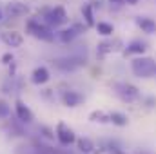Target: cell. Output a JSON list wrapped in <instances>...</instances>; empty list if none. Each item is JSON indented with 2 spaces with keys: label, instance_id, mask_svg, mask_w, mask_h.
Here are the masks:
<instances>
[{
  "label": "cell",
  "instance_id": "obj_1",
  "mask_svg": "<svg viewBox=\"0 0 156 154\" xmlns=\"http://www.w3.org/2000/svg\"><path fill=\"white\" fill-rule=\"evenodd\" d=\"M131 69H133V75L138 78H151L156 75V62L151 56H144L140 54L138 58H134L131 62Z\"/></svg>",
  "mask_w": 156,
  "mask_h": 154
},
{
  "label": "cell",
  "instance_id": "obj_2",
  "mask_svg": "<svg viewBox=\"0 0 156 154\" xmlns=\"http://www.w3.org/2000/svg\"><path fill=\"white\" fill-rule=\"evenodd\" d=\"M27 33L35 38L42 40V42H53L55 40V33L47 26L40 24L38 20H29L27 22Z\"/></svg>",
  "mask_w": 156,
  "mask_h": 154
},
{
  "label": "cell",
  "instance_id": "obj_3",
  "mask_svg": "<svg viewBox=\"0 0 156 154\" xmlns=\"http://www.w3.org/2000/svg\"><path fill=\"white\" fill-rule=\"evenodd\" d=\"M115 89H116L118 96H120L123 102H127V103H133V102L140 100V91H138V87L133 85V83H116Z\"/></svg>",
  "mask_w": 156,
  "mask_h": 154
},
{
  "label": "cell",
  "instance_id": "obj_4",
  "mask_svg": "<svg viewBox=\"0 0 156 154\" xmlns=\"http://www.w3.org/2000/svg\"><path fill=\"white\" fill-rule=\"evenodd\" d=\"M56 138H58V142H60L62 145H66V147L76 142L75 131H73L69 125H66L64 121H60V123L56 125Z\"/></svg>",
  "mask_w": 156,
  "mask_h": 154
},
{
  "label": "cell",
  "instance_id": "obj_5",
  "mask_svg": "<svg viewBox=\"0 0 156 154\" xmlns=\"http://www.w3.org/2000/svg\"><path fill=\"white\" fill-rule=\"evenodd\" d=\"M29 13V5L24 4V2H9L5 5V16L7 18H20V16H26Z\"/></svg>",
  "mask_w": 156,
  "mask_h": 154
},
{
  "label": "cell",
  "instance_id": "obj_6",
  "mask_svg": "<svg viewBox=\"0 0 156 154\" xmlns=\"http://www.w3.org/2000/svg\"><path fill=\"white\" fill-rule=\"evenodd\" d=\"M45 18H47V22L51 24V26H55V27H58V26H64L69 18H67V13H66V9L62 7V5H56V7H53L47 15H45Z\"/></svg>",
  "mask_w": 156,
  "mask_h": 154
},
{
  "label": "cell",
  "instance_id": "obj_7",
  "mask_svg": "<svg viewBox=\"0 0 156 154\" xmlns=\"http://www.w3.org/2000/svg\"><path fill=\"white\" fill-rule=\"evenodd\" d=\"M0 40L7 45V47H20L22 44H24V37H22V33H18V31H4L2 35H0Z\"/></svg>",
  "mask_w": 156,
  "mask_h": 154
},
{
  "label": "cell",
  "instance_id": "obj_8",
  "mask_svg": "<svg viewBox=\"0 0 156 154\" xmlns=\"http://www.w3.org/2000/svg\"><path fill=\"white\" fill-rule=\"evenodd\" d=\"M15 111H16V116H18V120H20L22 123H31V121L35 120L33 111H31L22 100H16V102H15Z\"/></svg>",
  "mask_w": 156,
  "mask_h": 154
},
{
  "label": "cell",
  "instance_id": "obj_9",
  "mask_svg": "<svg viewBox=\"0 0 156 154\" xmlns=\"http://www.w3.org/2000/svg\"><path fill=\"white\" fill-rule=\"evenodd\" d=\"M83 29H85V27H82L80 24H75V26H71L69 29L60 31V40H62L64 44H69V42H73V40L76 38L78 35H82Z\"/></svg>",
  "mask_w": 156,
  "mask_h": 154
},
{
  "label": "cell",
  "instance_id": "obj_10",
  "mask_svg": "<svg viewBox=\"0 0 156 154\" xmlns=\"http://www.w3.org/2000/svg\"><path fill=\"white\" fill-rule=\"evenodd\" d=\"M62 102H64L66 107H78L83 102V96L80 93H76V91H66L62 94Z\"/></svg>",
  "mask_w": 156,
  "mask_h": 154
},
{
  "label": "cell",
  "instance_id": "obj_11",
  "mask_svg": "<svg viewBox=\"0 0 156 154\" xmlns=\"http://www.w3.org/2000/svg\"><path fill=\"white\" fill-rule=\"evenodd\" d=\"M136 24H138V27H140L144 33H147V35H154L156 33V22L153 18H149V16H138V18H136Z\"/></svg>",
  "mask_w": 156,
  "mask_h": 154
},
{
  "label": "cell",
  "instance_id": "obj_12",
  "mask_svg": "<svg viewBox=\"0 0 156 154\" xmlns=\"http://www.w3.org/2000/svg\"><path fill=\"white\" fill-rule=\"evenodd\" d=\"M49 78H51V75H49L47 67H37L33 71V75H31V82L35 85H44V83L49 82Z\"/></svg>",
  "mask_w": 156,
  "mask_h": 154
},
{
  "label": "cell",
  "instance_id": "obj_13",
  "mask_svg": "<svg viewBox=\"0 0 156 154\" xmlns=\"http://www.w3.org/2000/svg\"><path fill=\"white\" fill-rule=\"evenodd\" d=\"M145 44L144 42H140V40H134V42H131L127 47H125V51H123V54L125 56H131V54H144L145 53Z\"/></svg>",
  "mask_w": 156,
  "mask_h": 154
},
{
  "label": "cell",
  "instance_id": "obj_14",
  "mask_svg": "<svg viewBox=\"0 0 156 154\" xmlns=\"http://www.w3.org/2000/svg\"><path fill=\"white\" fill-rule=\"evenodd\" d=\"M116 45H122V42H120V40H116V42H102V44H98L96 53H98V56H104V54H107V53L118 51L120 47H116Z\"/></svg>",
  "mask_w": 156,
  "mask_h": 154
},
{
  "label": "cell",
  "instance_id": "obj_15",
  "mask_svg": "<svg viewBox=\"0 0 156 154\" xmlns=\"http://www.w3.org/2000/svg\"><path fill=\"white\" fill-rule=\"evenodd\" d=\"M82 16H83V20H85V26H87V27L96 26V24H94V15H93V5H91V4H83V5H82Z\"/></svg>",
  "mask_w": 156,
  "mask_h": 154
},
{
  "label": "cell",
  "instance_id": "obj_16",
  "mask_svg": "<svg viewBox=\"0 0 156 154\" xmlns=\"http://www.w3.org/2000/svg\"><path fill=\"white\" fill-rule=\"evenodd\" d=\"M76 145H78V151L83 154H91L93 149H94V142L91 138H80V140H76Z\"/></svg>",
  "mask_w": 156,
  "mask_h": 154
},
{
  "label": "cell",
  "instance_id": "obj_17",
  "mask_svg": "<svg viewBox=\"0 0 156 154\" xmlns=\"http://www.w3.org/2000/svg\"><path fill=\"white\" fill-rule=\"evenodd\" d=\"M109 120H111V123H113V125H116V127H125V125L129 123V118H127V114L118 113V111L111 113V114H109Z\"/></svg>",
  "mask_w": 156,
  "mask_h": 154
},
{
  "label": "cell",
  "instance_id": "obj_18",
  "mask_svg": "<svg viewBox=\"0 0 156 154\" xmlns=\"http://www.w3.org/2000/svg\"><path fill=\"white\" fill-rule=\"evenodd\" d=\"M89 120L94 121V123H109V121H111V120H109V114L104 113V111H93V113L89 114Z\"/></svg>",
  "mask_w": 156,
  "mask_h": 154
},
{
  "label": "cell",
  "instance_id": "obj_19",
  "mask_svg": "<svg viewBox=\"0 0 156 154\" xmlns=\"http://www.w3.org/2000/svg\"><path fill=\"white\" fill-rule=\"evenodd\" d=\"M96 31H98L102 37H111V35L115 33V27H113L111 24H107V22H98V24H96Z\"/></svg>",
  "mask_w": 156,
  "mask_h": 154
},
{
  "label": "cell",
  "instance_id": "obj_20",
  "mask_svg": "<svg viewBox=\"0 0 156 154\" xmlns=\"http://www.w3.org/2000/svg\"><path fill=\"white\" fill-rule=\"evenodd\" d=\"M9 114H11L9 105H7L4 100H0V118H9Z\"/></svg>",
  "mask_w": 156,
  "mask_h": 154
},
{
  "label": "cell",
  "instance_id": "obj_21",
  "mask_svg": "<svg viewBox=\"0 0 156 154\" xmlns=\"http://www.w3.org/2000/svg\"><path fill=\"white\" fill-rule=\"evenodd\" d=\"M13 62V56L9 54V53H5L4 56H2V64H11Z\"/></svg>",
  "mask_w": 156,
  "mask_h": 154
},
{
  "label": "cell",
  "instance_id": "obj_22",
  "mask_svg": "<svg viewBox=\"0 0 156 154\" xmlns=\"http://www.w3.org/2000/svg\"><path fill=\"white\" fill-rule=\"evenodd\" d=\"M138 2H140V0H125V4H127V5H136Z\"/></svg>",
  "mask_w": 156,
  "mask_h": 154
},
{
  "label": "cell",
  "instance_id": "obj_23",
  "mask_svg": "<svg viewBox=\"0 0 156 154\" xmlns=\"http://www.w3.org/2000/svg\"><path fill=\"white\" fill-rule=\"evenodd\" d=\"M113 4H118V5H122V4H125V0H111Z\"/></svg>",
  "mask_w": 156,
  "mask_h": 154
},
{
  "label": "cell",
  "instance_id": "obj_24",
  "mask_svg": "<svg viewBox=\"0 0 156 154\" xmlns=\"http://www.w3.org/2000/svg\"><path fill=\"white\" fill-rule=\"evenodd\" d=\"M0 22H2V9H0Z\"/></svg>",
  "mask_w": 156,
  "mask_h": 154
},
{
  "label": "cell",
  "instance_id": "obj_25",
  "mask_svg": "<svg viewBox=\"0 0 156 154\" xmlns=\"http://www.w3.org/2000/svg\"><path fill=\"white\" fill-rule=\"evenodd\" d=\"M138 154H147V152H138Z\"/></svg>",
  "mask_w": 156,
  "mask_h": 154
}]
</instances>
